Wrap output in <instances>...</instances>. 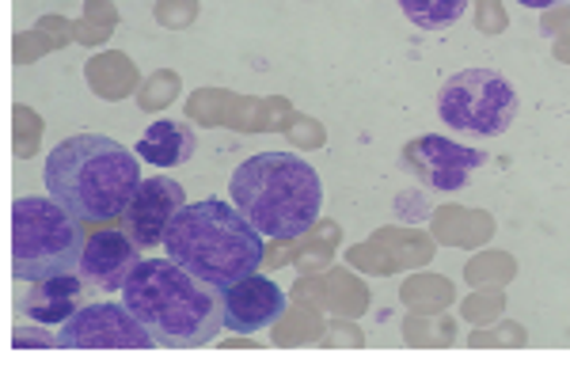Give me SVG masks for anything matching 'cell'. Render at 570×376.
<instances>
[{
	"label": "cell",
	"instance_id": "4",
	"mask_svg": "<svg viewBox=\"0 0 570 376\" xmlns=\"http://www.w3.org/2000/svg\"><path fill=\"white\" fill-rule=\"evenodd\" d=\"M233 206L271 240H297L324 209V182L316 168L293 152L247 156L228 179Z\"/></svg>",
	"mask_w": 570,
	"mask_h": 376
},
{
	"label": "cell",
	"instance_id": "8",
	"mask_svg": "<svg viewBox=\"0 0 570 376\" xmlns=\"http://www.w3.org/2000/svg\"><path fill=\"white\" fill-rule=\"evenodd\" d=\"M403 164L426 182L430 190H461L483 168V152L472 145H456L449 137H419L403 149Z\"/></svg>",
	"mask_w": 570,
	"mask_h": 376
},
{
	"label": "cell",
	"instance_id": "2",
	"mask_svg": "<svg viewBox=\"0 0 570 376\" xmlns=\"http://www.w3.org/2000/svg\"><path fill=\"white\" fill-rule=\"evenodd\" d=\"M122 305L171 350H195L225 327L220 289L176 259H141L122 286Z\"/></svg>",
	"mask_w": 570,
	"mask_h": 376
},
{
	"label": "cell",
	"instance_id": "10",
	"mask_svg": "<svg viewBox=\"0 0 570 376\" xmlns=\"http://www.w3.org/2000/svg\"><path fill=\"white\" fill-rule=\"evenodd\" d=\"M220 308H225L228 332L255 335L285 316V293L271 278L247 274V278L233 281L228 289H220Z\"/></svg>",
	"mask_w": 570,
	"mask_h": 376
},
{
	"label": "cell",
	"instance_id": "6",
	"mask_svg": "<svg viewBox=\"0 0 570 376\" xmlns=\"http://www.w3.org/2000/svg\"><path fill=\"white\" fill-rule=\"evenodd\" d=\"M521 111L518 88L499 69H461L441 85L438 115L456 133L472 137H502Z\"/></svg>",
	"mask_w": 570,
	"mask_h": 376
},
{
	"label": "cell",
	"instance_id": "1",
	"mask_svg": "<svg viewBox=\"0 0 570 376\" xmlns=\"http://www.w3.org/2000/svg\"><path fill=\"white\" fill-rule=\"evenodd\" d=\"M46 190L80 221H115L141 187V156L115 137L77 133L46 156Z\"/></svg>",
	"mask_w": 570,
	"mask_h": 376
},
{
	"label": "cell",
	"instance_id": "9",
	"mask_svg": "<svg viewBox=\"0 0 570 376\" xmlns=\"http://www.w3.org/2000/svg\"><path fill=\"white\" fill-rule=\"evenodd\" d=\"M183 206H187V195H183V187L176 179L156 176L149 182H141L134 201L122 214L126 236H130L137 247H164V236H168V228L179 217Z\"/></svg>",
	"mask_w": 570,
	"mask_h": 376
},
{
	"label": "cell",
	"instance_id": "15",
	"mask_svg": "<svg viewBox=\"0 0 570 376\" xmlns=\"http://www.w3.org/2000/svg\"><path fill=\"white\" fill-rule=\"evenodd\" d=\"M16 346H58V338H46V335H27V332H16Z\"/></svg>",
	"mask_w": 570,
	"mask_h": 376
},
{
	"label": "cell",
	"instance_id": "14",
	"mask_svg": "<svg viewBox=\"0 0 570 376\" xmlns=\"http://www.w3.org/2000/svg\"><path fill=\"white\" fill-rule=\"evenodd\" d=\"M400 8L422 31H445L456 20H464L468 0H400Z\"/></svg>",
	"mask_w": 570,
	"mask_h": 376
},
{
	"label": "cell",
	"instance_id": "3",
	"mask_svg": "<svg viewBox=\"0 0 570 376\" xmlns=\"http://www.w3.org/2000/svg\"><path fill=\"white\" fill-rule=\"evenodd\" d=\"M164 251H168V259L187 266L195 278L228 289L233 281L259 270L266 247L263 232L233 201L202 198L179 209V217L164 236Z\"/></svg>",
	"mask_w": 570,
	"mask_h": 376
},
{
	"label": "cell",
	"instance_id": "16",
	"mask_svg": "<svg viewBox=\"0 0 570 376\" xmlns=\"http://www.w3.org/2000/svg\"><path fill=\"white\" fill-rule=\"evenodd\" d=\"M518 4H525V8H537V12H544V8L567 4V0H518Z\"/></svg>",
	"mask_w": 570,
	"mask_h": 376
},
{
	"label": "cell",
	"instance_id": "7",
	"mask_svg": "<svg viewBox=\"0 0 570 376\" xmlns=\"http://www.w3.org/2000/svg\"><path fill=\"white\" fill-rule=\"evenodd\" d=\"M58 346L61 350H153L160 343L126 305H88L58 327Z\"/></svg>",
	"mask_w": 570,
	"mask_h": 376
},
{
	"label": "cell",
	"instance_id": "11",
	"mask_svg": "<svg viewBox=\"0 0 570 376\" xmlns=\"http://www.w3.org/2000/svg\"><path fill=\"white\" fill-rule=\"evenodd\" d=\"M137 263H141V247L126 236V228L122 232L107 228V232L88 236L85 255H80V278L99 293H118Z\"/></svg>",
	"mask_w": 570,
	"mask_h": 376
},
{
	"label": "cell",
	"instance_id": "12",
	"mask_svg": "<svg viewBox=\"0 0 570 376\" xmlns=\"http://www.w3.org/2000/svg\"><path fill=\"white\" fill-rule=\"evenodd\" d=\"M88 281L80 274H53V278L35 281L31 297H27V316L35 324H66L69 316L80 311V297H85Z\"/></svg>",
	"mask_w": 570,
	"mask_h": 376
},
{
	"label": "cell",
	"instance_id": "5",
	"mask_svg": "<svg viewBox=\"0 0 570 376\" xmlns=\"http://www.w3.org/2000/svg\"><path fill=\"white\" fill-rule=\"evenodd\" d=\"M85 228L58 198H16L12 206V278L42 281L53 274L80 270Z\"/></svg>",
	"mask_w": 570,
	"mask_h": 376
},
{
	"label": "cell",
	"instance_id": "13",
	"mask_svg": "<svg viewBox=\"0 0 570 376\" xmlns=\"http://www.w3.org/2000/svg\"><path fill=\"white\" fill-rule=\"evenodd\" d=\"M198 149V133L190 130L187 122H171V118H160V122H153L149 130L141 133V141H137V156L141 160L156 164V168H179V164H187L190 156Z\"/></svg>",
	"mask_w": 570,
	"mask_h": 376
}]
</instances>
